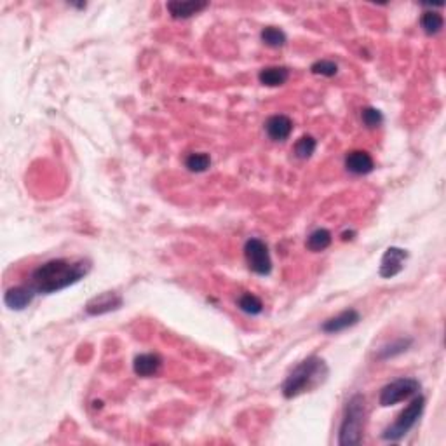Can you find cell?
Segmentation results:
<instances>
[{
  "instance_id": "obj_7",
  "label": "cell",
  "mask_w": 446,
  "mask_h": 446,
  "mask_svg": "<svg viewBox=\"0 0 446 446\" xmlns=\"http://www.w3.org/2000/svg\"><path fill=\"white\" fill-rule=\"evenodd\" d=\"M408 258V251L403 248H396V246H390V248L385 249L383 253L382 262H380L379 274L380 277L383 279H392L403 270L405 267V262Z\"/></svg>"
},
{
  "instance_id": "obj_21",
  "label": "cell",
  "mask_w": 446,
  "mask_h": 446,
  "mask_svg": "<svg viewBox=\"0 0 446 446\" xmlns=\"http://www.w3.org/2000/svg\"><path fill=\"white\" fill-rule=\"evenodd\" d=\"M412 343H413L412 339H398V340H394L392 343H387V346H383L382 349H380V352L376 354V357L382 361L390 359V357H396V356H399V354L406 352Z\"/></svg>"
},
{
  "instance_id": "obj_16",
  "label": "cell",
  "mask_w": 446,
  "mask_h": 446,
  "mask_svg": "<svg viewBox=\"0 0 446 446\" xmlns=\"http://www.w3.org/2000/svg\"><path fill=\"white\" fill-rule=\"evenodd\" d=\"M331 241H333V237H331L330 231H326V229H316L314 232H310L305 246H307V249L312 251V253H319V251H324V249L330 248Z\"/></svg>"
},
{
  "instance_id": "obj_3",
  "label": "cell",
  "mask_w": 446,
  "mask_h": 446,
  "mask_svg": "<svg viewBox=\"0 0 446 446\" xmlns=\"http://www.w3.org/2000/svg\"><path fill=\"white\" fill-rule=\"evenodd\" d=\"M366 422V399L363 394H354L347 401L346 412H343L342 425L339 431V445L352 446L359 445L363 439Z\"/></svg>"
},
{
  "instance_id": "obj_19",
  "label": "cell",
  "mask_w": 446,
  "mask_h": 446,
  "mask_svg": "<svg viewBox=\"0 0 446 446\" xmlns=\"http://www.w3.org/2000/svg\"><path fill=\"white\" fill-rule=\"evenodd\" d=\"M237 307L244 314H249V316H258V314L264 312V304H262L260 298L253 293H244L239 297Z\"/></svg>"
},
{
  "instance_id": "obj_9",
  "label": "cell",
  "mask_w": 446,
  "mask_h": 446,
  "mask_svg": "<svg viewBox=\"0 0 446 446\" xmlns=\"http://www.w3.org/2000/svg\"><path fill=\"white\" fill-rule=\"evenodd\" d=\"M346 169L352 175H370L375 169V160L365 150H352L346 156Z\"/></svg>"
},
{
  "instance_id": "obj_10",
  "label": "cell",
  "mask_w": 446,
  "mask_h": 446,
  "mask_svg": "<svg viewBox=\"0 0 446 446\" xmlns=\"http://www.w3.org/2000/svg\"><path fill=\"white\" fill-rule=\"evenodd\" d=\"M265 133L274 142H284L293 133V120L283 114L268 117L267 123H265Z\"/></svg>"
},
{
  "instance_id": "obj_8",
  "label": "cell",
  "mask_w": 446,
  "mask_h": 446,
  "mask_svg": "<svg viewBox=\"0 0 446 446\" xmlns=\"http://www.w3.org/2000/svg\"><path fill=\"white\" fill-rule=\"evenodd\" d=\"M123 304L124 300L120 295L114 293V291H105V293L96 295V297L87 301L86 314L87 316H103V314L119 310Z\"/></svg>"
},
{
  "instance_id": "obj_18",
  "label": "cell",
  "mask_w": 446,
  "mask_h": 446,
  "mask_svg": "<svg viewBox=\"0 0 446 446\" xmlns=\"http://www.w3.org/2000/svg\"><path fill=\"white\" fill-rule=\"evenodd\" d=\"M211 166V157L206 152H192L187 156L185 167L192 173H204Z\"/></svg>"
},
{
  "instance_id": "obj_14",
  "label": "cell",
  "mask_w": 446,
  "mask_h": 446,
  "mask_svg": "<svg viewBox=\"0 0 446 446\" xmlns=\"http://www.w3.org/2000/svg\"><path fill=\"white\" fill-rule=\"evenodd\" d=\"M208 6V2H195V0L180 2V0H175V2H167L166 8L175 19H189L192 16L199 14L201 11H204Z\"/></svg>"
},
{
  "instance_id": "obj_12",
  "label": "cell",
  "mask_w": 446,
  "mask_h": 446,
  "mask_svg": "<svg viewBox=\"0 0 446 446\" xmlns=\"http://www.w3.org/2000/svg\"><path fill=\"white\" fill-rule=\"evenodd\" d=\"M35 291L30 286H14L9 288L4 295V304L11 310H25L34 301Z\"/></svg>"
},
{
  "instance_id": "obj_17",
  "label": "cell",
  "mask_w": 446,
  "mask_h": 446,
  "mask_svg": "<svg viewBox=\"0 0 446 446\" xmlns=\"http://www.w3.org/2000/svg\"><path fill=\"white\" fill-rule=\"evenodd\" d=\"M260 39L268 47H283L288 42L286 34L281 28H277V26H265L260 34Z\"/></svg>"
},
{
  "instance_id": "obj_2",
  "label": "cell",
  "mask_w": 446,
  "mask_h": 446,
  "mask_svg": "<svg viewBox=\"0 0 446 446\" xmlns=\"http://www.w3.org/2000/svg\"><path fill=\"white\" fill-rule=\"evenodd\" d=\"M328 373H330V368H328L326 361L317 356H309L286 376L281 387L283 396L286 399H293L307 390L316 389L319 383L328 379Z\"/></svg>"
},
{
  "instance_id": "obj_22",
  "label": "cell",
  "mask_w": 446,
  "mask_h": 446,
  "mask_svg": "<svg viewBox=\"0 0 446 446\" xmlns=\"http://www.w3.org/2000/svg\"><path fill=\"white\" fill-rule=\"evenodd\" d=\"M316 149H317L316 140H314L312 136H309V134H305V136H301L300 140L295 143V156H297L298 159H310L312 153L316 152Z\"/></svg>"
},
{
  "instance_id": "obj_20",
  "label": "cell",
  "mask_w": 446,
  "mask_h": 446,
  "mask_svg": "<svg viewBox=\"0 0 446 446\" xmlns=\"http://www.w3.org/2000/svg\"><path fill=\"white\" fill-rule=\"evenodd\" d=\"M443 25H445V19L439 12L436 11H425L421 18V26L422 30L427 35H436L443 30Z\"/></svg>"
},
{
  "instance_id": "obj_23",
  "label": "cell",
  "mask_w": 446,
  "mask_h": 446,
  "mask_svg": "<svg viewBox=\"0 0 446 446\" xmlns=\"http://www.w3.org/2000/svg\"><path fill=\"white\" fill-rule=\"evenodd\" d=\"M361 120H363V124H365L366 127H370V129H376V127H380L383 124V116L379 108L366 107L361 110Z\"/></svg>"
},
{
  "instance_id": "obj_13",
  "label": "cell",
  "mask_w": 446,
  "mask_h": 446,
  "mask_svg": "<svg viewBox=\"0 0 446 446\" xmlns=\"http://www.w3.org/2000/svg\"><path fill=\"white\" fill-rule=\"evenodd\" d=\"M162 366V359H160L159 354H140V356L134 357L133 370L138 376H143V379H149V376H153Z\"/></svg>"
},
{
  "instance_id": "obj_6",
  "label": "cell",
  "mask_w": 446,
  "mask_h": 446,
  "mask_svg": "<svg viewBox=\"0 0 446 446\" xmlns=\"http://www.w3.org/2000/svg\"><path fill=\"white\" fill-rule=\"evenodd\" d=\"M421 390V382L415 379H398L394 382L387 383L382 390H380V406L387 408V406H394L398 403L405 401V399L412 398Z\"/></svg>"
},
{
  "instance_id": "obj_15",
  "label": "cell",
  "mask_w": 446,
  "mask_h": 446,
  "mask_svg": "<svg viewBox=\"0 0 446 446\" xmlns=\"http://www.w3.org/2000/svg\"><path fill=\"white\" fill-rule=\"evenodd\" d=\"M290 78V70L286 67H267L262 68L258 74V81L260 84L267 87H279L286 84V81Z\"/></svg>"
},
{
  "instance_id": "obj_24",
  "label": "cell",
  "mask_w": 446,
  "mask_h": 446,
  "mask_svg": "<svg viewBox=\"0 0 446 446\" xmlns=\"http://www.w3.org/2000/svg\"><path fill=\"white\" fill-rule=\"evenodd\" d=\"M310 72L314 75H323V77H334L339 74V65L331 60H319L310 65Z\"/></svg>"
},
{
  "instance_id": "obj_1",
  "label": "cell",
  "mask_w": 446,
  "mask_h": 446,
  "mask_svg": "<svg viewBox=\"0 0 446 446\" xmlns=\"http://www.w3.org/2000/svg\"><path fill=\"white\" fill-rule=\"evenodd\" d=\"M89 270L91 262L84 260V258H78V260H67V258L49 260L45 264L39 265L32 272L28 286L37 295L58 293V291L78 283L81 279L89 274Z\"/></svg>"
},
{
  "instance_id": "obj_5",
  "label": "cell",
  "mask_w": 446,
  "mask_h": 446,
  "mask_svg": "<svg viewBox=\"0 0 446 446\" xmlns=\"http://www.w3.org/2000/svg\"><path fill=\"white\" fill-rule=\"evenodd\" d=\"M244 257L249 270L258 275H268L272 272V258L268 246L262 239L251 237L244 244Z\"/></svg>"
},
{
  "instance_id": "obj_4",
  "label": "cell",
  "mask_w": 446,
  "mask_h": 446,
  "mask_svg": "<svg viewBox=\"0 0 446 446\" xmlns=\"http://www.w3.org/2000/svg\"><path fill=\"white\" fill-rule=\"evenodd\" d=\"M424 408H425L424 396H415V399L406 406L405 412L399 413L398 421L382 432V438L385 439V441H399V439L405 438V436L415 427V424L422 416Z\"/></svg>"
},
{
  "instance_id": "obj_11",
  "label": "cell",
  "mask_w": 446,
  "mask_h": 446,
  "mask_svg": "<svg viewBox=\"0 0 446 446\" xmlns=\"http://www.w3.org/2000/svg\"><path fill=\"white\" fill-rule=\"evenodd\" d=\"M361 321V314L357 312L356 309H347L343 310V312H340L339 316L331 317V319L324 321L323 326H321V330L324 331V333H340V331H346L349 330V328L356 326L357 323Z\"/></svg>"
}]
</instances>
